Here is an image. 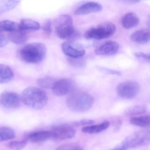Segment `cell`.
Listing matches in <instances>:
<instances>
[{"mask_svg": "<svg viewBox=\"0 0 150 150\" xmlns=\"http://www.w3.org/2000/svg\"><path fill=\"white\" fill-rule=\"evenodd\" d=\"M21 99L27 107L35 110L43 108L48 101L46 93L41 88L35 87L26 88L22 93Z\"/></svg>", "mask_w": 150, "mask_h": 150, "instance_id": "obj_1", "label": "cell"}, {"mask_svg": "<svg viewBox=\"0 0 150 150\" xmlns=\"http://www.w3.org/2000/svg\"><path fill=\"white\" fill-rule=\"evenodd\" d=\"M47 49L44 44L32 43L22 47L18 52L19 57L26 63L35 64L45 58Z\"/></svg>", "mask_w": 150, "mask_h": 150, "instance_id": "obj_2", "label": "cell"}, {"mask_svg": "<svg viewBox=\"0 0 150 150\" xmlns=\"http://www.w3.org/2000/svg\"><path fill=\"white\" fill-rule=\"evenodd\" d=\"M67 103L71 110L84 112L89 110L94 103L93 96L86 92L76 91L72 92L67 97Z\"/></svg>", "mask_w": 150, "mask_h": 150, "instance_id": "obj_3", "label": "cell"}, {"mask_svg": "<svg viewBox=\"0 0 150 150\" xmlns=\"http://www.w3.org/2000/svg\"><path fill=\"white\" fill-rule=\"evenodd\" d=\"M150 140L149 131H140L128 136L119 145L110 150H127L139 148L149 144Z\"/></svg>", "mask_w": 150, "mask_h": 150, "instance_id": "obj_4", "label": "cell"}, {"mask_svg": "<svg viewBox=\"0 0 150 150\" xmlns=\"http://www.w3.org/2000/svg\"><path fill=\"white\" fill-rule=\"evenodd\" d=\"M56 35L63 39H70L75 35L73 20L68 15H62L56 18L53 22Z\"/></svg>", "mask_w": 150, "mask_h": 150, "instance_id": "obj_5", "label": "cell"}, {"mask_svg": "<svg viewBox=\"0 0 150 150\" xmlns=\"http://www.w3.org/2000/svg\"><path fill=\"white\" fill-rule=\"evenodd\" d=\"M116 30V27L114 23H103L88 30L85 33V37L87 39L101 40L112 36Z\"/></svg>", "mask_w": 150, "mask_h": 150, "instance_id": "obj_6", "label": "cell"}, {"mask_svg": "<svg viewBox=\"0 0 150 150\" xmlns=\"http://www.w3.org/2000/svg\"><path fill=\"white\" fill-rule=\"evenodd\" d=\"M139 84L135 81H126L121 82L117 87V95L121 98L132 99L135 98L140 91Z\"/></svg>", "mask_w": 150, "mask_h": 150, "instance_id": "obj_7", "label": "cell"}, {"mask_svg": "<svg viewBox=\"0 0 150 150\" xmlns=\"http://www.w3.org/2000/svg\"><path fill=\"white\" fill-rule=\"evenodd\" d=\"M62 51L70 59H79L86 53L85 48L82 45L75 41L68 40L61 45Z\"/></svg>", "mask_w": 150, "mask_h": 150, "instance_id": "obj_8", "label": "cell"}, {"mask_svg": "<svg viewBox=\"0 0 150 150\" xmlns=\"http://www.w3.org/2000/svg\"><path fill=\"white\" fill-rule=\"evenodd\" d=\"M75 86L74 81L70 79L56 81L52 86V92L57 96H62L72 92Z\"/></svg>", "mask_w": 150, "mask_h": 150, "instance_id": "obj_9", "label": "cell"}, {"mask_svg": "<svg viewBox=\"0 0 150 150\" xmlns=\"http://www.w3.org/2000/svg\"><path fill=\"white\" fill-rule=\"evenodd\" d=\"M52 139L63 140L69 139L74 137L75 131L70 125H58L53 127L50 130Z\"/></svg>", "mask_w": 150, "mask_h": 150, "instance_id": "obj_10", "label": "cell"}, {"mask_svg": "<svg viewBox=\"0 0 150 150\" xmlns=\"http://www.w3.org/2000/svg\"><path fill=\"white\" fill-rule=\"evenodd\" d=\"M21 97L15 92L6 91L0 96V104L7 108H19L21 106Z\"/></svg>", "mask_w": 150, "mask_h": 150, "instance_id": "obj_11", "label": "cell"}, {"mask_svg": "<svg viewBox=\"0 0 150 150\" xmlns=\"http://www.w3.org/2000/svg\"><path fill=\"white\" fill-rule=\"evenodd\" d=\"M120 48L119 44L114 41H108L101 44L95 50L99 56H112L117 53Z\"/></svg>", "mask_w": 150, "mask_h": 150, "instance_id": "obj_12", "label": "cell"}, {"mask_svg": "<svg viewBox=\"0 0 150 150\" xmlns=\"http://www.w3.org/2000/svg\"><path fill=\"white\" fill-rule=\"evenodd\" d=\"M103 6L96 2H88L81 5L75 10L74 14L76 16H83L92 13L100 12Z\"/></svg>", "mask_w": 150, "mask_h": 150, "instance_id": "obj_13", "label": "cell"}, {"mask_svg": "<svg viewBox=\"0 0 150 150\" xmlns=\"http://www.w3.org/2000/svg\"><path fill=\"white\" fill-rule=\"evenodd\" d=\"M52 139L50 131H40L27 134L25 136V140L32 143H40Z\"/></svg>", "mask_w": 150, "mask_h": 150, "instance_id": "obj_14", "label": "cell"}, {"mask_svg": "<svg viewBox=\"0 0 150 150\" xmlns=\"http://www.w3.org/2000/svg\"><path fill=\"white\" fill-rule=\"evenodd\" d=\"M18 25V30L25 33L29 31H36L41 28L39 23L31 19H23Z\"/></svg>", "mask_w": 150, "mask_h": 150, "instance_id": "obj_15", "label": "cell"}, {"mask_svg": "<svg viewBox=\"0 0 150 150\" xmlns=\"http://www.w3.org/2000/svg\"><path fill=\"white\" fill-rule=\"evenodd\" d=\"M130 39L132 42L140 44H145L150 41V31L149 30L140 29L132 33Z\"/></svg>", "mask_w": 150, "mask_h": 150, "instance_id": "obj_16", "label": "cell"}, {"mask_svg": "<svg viewBox=\"0 0 150 150\" xmlns=\"http://www.w3.org/2000/svg\"><path fill=\"white\" fill-rule=\"evenodd\" d=\"M139 22V18L137 16L132 12L125 14L121 21L122 25L126 29H130L137 27Z\"/></svg>", "mask_w": 150, "mask_h": 150, "instance_id": "obj_17", "label": "cell"}, {"mask_svg": "<svg viewBox=\"0 0 150 150\" xmlns=\"http://www.w3.org/2000/svg\"><path fill=\"white\" fill-rule=\"evenodd\" d=\"M14 73L9 67L0 64V84L8 83L13 80Z\"/></svg>", "mask_w": 150, "mask_h": 150, "instance_id": "obj_18", "label": "cell"}, {"mask_svg": "<svg viewBox=\"0 0 150 150\" xmlns=\"http://www.w3.org/2000/svg\"><path fill=\"white\" fill-rule=\"evenodd\" d=\"M110 125L109 122L104 121L101 123L96 125H88L82 129V132L88 134H94L102 132L107 129Z\"/></svg>", "mask_w": 150, "mask_h": 150, "instance_id": "obj_19", "label": "cell"}, {"mask_svg": "<svg viewBox=\"0 0 150 150\" xmlns=\"http://www.w3.org/2000/svg\"><path fill=\"white\" fill-rule=\"evenodd\" d=\"M8 39L16 44L22 45L27 42L28 37L26 33L18 30L9 33Z\"/></svg>", "mask_w": 150, "mask_h": 150, "instance_id": "obj_20", "label": "cell"}, {"mask_svg": "<svg viewBox=\"0 0 150 150\" xmlns=\"http://www.w3.org/2000/svg\"><path fill=\"white\" fill-rule=\"evenodd\" d=\"M150 121V117L147 115L133 117L130 119V122L132 124L141 128H147L149 127Z\"/></svg>", "mask_w": 150, "mask_h": 150, "instance_id": "obj_21", "label": "cell"}, {"mask_svg": "<svg viewBox=\"0 0 150 150\" xmlns=\"http://www.w3.org/2000/svg\"><path fill=\"white\" fill-rule=\"evenodd\" d=\"M16 137L14 131L8 127H0V142L8 141Z\"/></svg>", "mask_w": 150, "mask_h": 150, "instance_id": "obj_22", "label": "cell"}, {"mask_svg": "<svg viewBox=\"0 0 150 150\" xmlns=\"http://www.w3.org/2000/svg\"><path fill=\"white\" fill-rule=\"evenodd\" d=\"M19 1H0V16L15 8L20 3Z\"/></svg>", "mask_w": 150, "mask_h": 150, "instance_id": "obj_23", "label": "cell"}, {"mask_svg": "<svg viewBox=\"0 0 150 150\" xmlns=\"http://www.w3.org/2000/svg\"><path fill=\"white\" fill-rule=\"evenodd\" d=\"M18 30V25L16 23L10 21L0 22V33L7 32L11 33Z\"/></svg>", "mask_w": 150, "mask_h": 150, "instance_id": "obj_24", "label": "cell"}, {"mask_svg": "<svg viewBox=\"0 0 150 150\" xmlns=\"http://www.w3.org/2000/svg\"><path fill=\"white\" fill-rule=\"evenodd\" d=\"M56 81L51 77H47L40 78L37 81L38 85L43 88H52Z\"/></svg>", "mask_w": 150, "mask_h": 150, "instance_id": "obj_25", "label": "cell"}, {"mask_svg": "<svg viewBox=\"0 0 150 150\" xmlns=\"http://www.w3.org/2000/svg\"><path fill=\"white\" fill-rule=\"evenodd\" d=\"M147 108L145 105H137L129 109L126 111V114L129 115H137L144 114Z\"/></svg>", "mask_w": 150, "mask_h": 150, "instance_id": "obj_26", "label": "cell"}, {"mask_svg": "<svg viewBox=\"0 0 150 150\" xmlns=\"http://www.w3.org/2000/svg\"><path fill=\"white\" fill-rule=\"evenodd\" d=\"M28 142L25 139L20 141H12L8 144V146L12 150H22L27 146Z\"/></svg>", "mask_w": 150, "mask_h": 150, "instance_id": "obj_27", "label": "cell"}, {"mask_svg": "<svg viewBox=\"0 0 150 150\" xmlns=\"http://www.w3.org/2000/svg\"><path fill=\"white\" fill-rule=\"evenodd\" d=\"M56 150H84L83 148L74 144H67L59 146Z\"/></svg>", "mask_w": 150, "mask_h": 150, "instance_id": "obj_28", "label": "cell"}, {"mask_svg": "<svg viewBox=\"0 0 150 150\" xmlns=\"http://www.w3.org/2000/svg\"><path fill=\"white\" fill-rule=\"evenodd\" d=\"M42 30L44 34L46 36L50 35L52 32V23L50 21L45 22L42 27Z\"/></svg>", "mask_w": 150, "mask_h": 150, "instance_id": "obj_29", "label": "cell"}, {"mask_svg": "<svg viewBox=\"0 0 150 150\" xmlns=\"http://www.w3.org/2000/svg\"><path fill=\"white\" fill-rule=\"evenodd\" d=\"M98 69L100 71L105 73L108 74H113V75H116L117 76H120L122 75V73L121 72L118 71L116 70H112V69H110V68H107V67H98Z\"/></svg>", "mask_w": 150, "mask_h": 150, "instance_id": "obj_30", "label": "cell"}, {"mask_svg": "<svg viewBox=\"0 0 150 150\" xmlns=\"http://www.w3.org/2000/svg\"><path fill=\"white\" fill-rule=\"evenodd\" d=\"M135 56L139 59L144 60L146 62L149 63L150 62V55L149 54L144 53L142 52H136Z\"/></svg>", "mask_w": 150, "mask_h": 150, "instance_id": "obj_31", "label": "cell"}, {"mask_svg": "<svg viewBox=\"0 0 150 150\" xmlns=\"http://www.w3.org/2000/svg\"><path fill=\"white\" fill-rule=\"evenodd\" d=\"M94 123L93 120L84 119L79 122H75L72 123V125L74 126H82V125H91Z\"/></svg>", "mask_w": 150, "mask_h": 150, "instance_id": "obj_32", "label": "cell"}, {"mask_svg": "<svg viewBox=\"0 0 150 150\" xmlns=\"http://www.w3.org/2000/svg\"><path fill=\"white\" fill-rule=\"evenodd\" d=\"M7 44V40L6 37L0 33V48L4 47Z\"/></svg>", "mask_w": 150, "mask_h": 150, "instance_id": "obj_33", "label": "cell"}]
</instances>
